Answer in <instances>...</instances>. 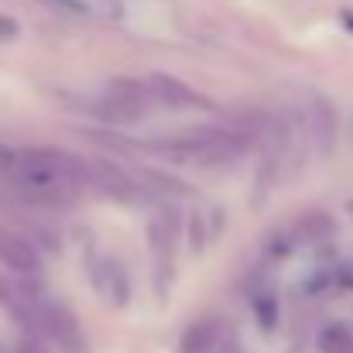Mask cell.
<instances>
[{"label": "cell", "instance_id": "4fadbf2b", "mask_svg": "<svg viewBox=\"0 0 353 353\" xmlns=\"http://www.w3.org/2000/svg\"><path fill=\"white\" fill-rule=\"evenodd\" d=\"M148 236H151V247H154V257H158V264L172 261V254H175V243H179V216H175L172 210H161V213L151 220Z\"/></svg>", "mask_w": 353, "mask_h": 353}, {"label": "cell", "instance_id": "8992f818", "mask_svg": "<svg viewBox=\"0 0 353 353\" xmlns=\"http://www.w3.org/2000/svg\"><path fill=\"white\" fill-rule=\"evenodd\" d=\"M0 268L10 271L14 278H41L45 274V261H41L38 247L10 227H0Z\"/></svg>", "mask_w": 353, "mask_h": 353}, {"label": "cell", "instance_id": "5bb4252c", "mask_svg": "<svg viewBox=\"0 0 353 353\" xmlns=\"http://www.w3.org/2000/svg\"><path fill=\"white\" fill-rule=\"evenodd\" d=\"M316 347H319V353H353V326H347V323L323 326L316 336Z\"/></svg>", "mask_w": 353, "mask_h": 353}, {"label": "cell", "instance_id": "e0dca14e", "mask_svg": "<svg viewBox=\"0 0 353 353\" xmlns=\"http://www.w3.org/2000/svg\"><path fill=\"white\" fill-rule=\"evenodd\" d=\"M10 38H17V21L0 14V41H10Z\"/></svg>", "mask_w": 353, "mask_h": 353}, {"label": "cell", "instance_id": "9a60e30c", "mask_svg": "<svg viewBox=\"0 0 353 353\" xmlns=\"http://www.w3.org/2000/svg\"><path fill=\"white\" fill-rule=\"evenodd\" d=\"M254 316H257L261 330H274V323H278V299L274 295H254Z\"/></svg>", "mask_w": 353, "mask_h": 353}, {"label": "cell", "instance_id": "277c9868", "mask_svg": "<svg viewBox=\"0 0 353 353\" xmlns=\"http://www.w3.org/2000/svg\"><path fill=\"white\" fill-rule=\"evenodd\" d=\"M151 107H154V97H151L148 79L144 83L141 79H114L103 90L97 114L110 123H137L151 114Z\"/></svg>", "mask_w": 353, "mask_h": 353}, {"label": "cell", "instance_id": "52a82bcc", "mask_svg": "<svg viewBox=\"0 0 353 353\" xmlns=\"http://www.w3.org/2000/svg\"><path fill=\"white\" fill-rule=\"evenodd\" d=\"M41 340H52V343H59L62 350H69V353H79L86 347V336H83L79 319L72 316V309H69L65 302H55V299L45 302V312H41Z\"/></svg>", "mask_w": 353, "mask_h": 353}, {"label": "cell", "instance_id": "ba28073f", "mask_svg": "<svg viewBox=\"0 0 353 353\" xmlns=\"http://www.w3.org/2000/svg\"><path fill=\"white\" fill-rule=\"evenodd\" d=\"M302 134L316 154H330L336 144V110L323 97H309L302 107Z\"/></svg>", "mask_w": 353, "mask_h": 353}, {"label": "cell", "instance_id": "3957f363", "mask_svg": "<svg viewBox=\"0 0 353 353\" xmlns=\"http://www.w3.org/2000/svg\"><path fill=\"white\" fill-rule=\"evenodd\" d=\"M52 295L45 292L41 278H14L0 274V312L24 330L28 340H41V312Z\"/></svg>", "mask_w": 353, "mask_h": 353}, {"label": "cell", "instance_id": "30bf717a", "mask_svg": "<svg viewBox=\"0 0 353 353\" xmlns=\"http://www.w3.org/2000/svg\"><path fill=\"white\" fill-rule=\"evenodd\" d=\"M333 236V216L330 213H323V210H309V213H302L295 223H288L281 236H278V247H281V257H288L292 250H299V247H316V243H323V240H330Z\"/></svg>", "mask_w": 353, "mask_h": 353}, {"label": "cell", "instance_id": "5b68a950", "mask_svg": "<svg viewBox=\"0 0 353 353\" xmlns=\"http://www.w3.org/2000/svg\"><path fill=\"white\" fill-rule=\"evenodd\" d=\"M90 189H97L100 196H107L110 203H120V206H144L151 199V189L137 175L123 172L103 158H90Z\"/></svg>", "mask_w": 353, "mask_h": 353}, {"label": "cell", "instance_id": "7a4b0ae2", "mask_svg": "<svg viewBox=\"0 0 353 353\" xmlns=\"http://www.w3.org/2000/svg\"><path fill=\"white\" fill-rule=\"evenodd\" d=\"M151 151L175 165H196V168H234L236 161L254 148L243 134L234 127L216 123V127H192L182 134H172L165 141H151Z\"/></svg>", "mask_w": 353, "mask_h": 353}, {"label": "cell", "instance_id": "6da1fadb", "mask_svg": "<svg viewBox=\"0 0 353 353\" xmlns=\"http://www.w3.org/2000/svg\"><path fill=\"white\" fill-rule=\"evenodd\" d=\"M0 175L24 203L41 210H69L90 185V161L59 148H3Z\"/></svg>", "mask_w": 353, "mask_h": 353}, {"label": "cell", "instance_id": "7c38bea8", "mask_svg": "<svg viewBox=\"0 0 353 353\" xmlns=\"http://www.w3.org/2000/svg\"><path fill=\"white\" fill-rule=\"evenodd\" d=\"M230 343V323L220 316H203L182 333V353H223Z\"/></svg>", "mask_w": 353, "mask_h": 353}, {"label": "cell", "instance_id": "9c48e42d", "mask_svg": "<svg viewBox=\"0 0 353 353\" xmlns=\"http://www.w3.org/2000/svg\"><path fill=\"white\" fill-rule=\"evenodd\" d=\"M90 278H93L97 292L114 309H123L130 302V278H127V268H123L120 257H114V254H93L90 257Z\"/></svg>", "mask_w": 353, "mask_h": 353}, {"label": "cell", "instance_id": "8fae6325", "mask_svg": "<svg viewBox=\"0 0 353 353\" xmlns=\"http://www.w3.org/2000/svg\"><path fill=\"white\" fill-rule=\"evenodd\" d=\"M148 86H151L154 103H161V107H168V110H213V103H210L206 97H199L192 86H185V83L175 79V76L154 72V76L148 79Z\"/></svg>", "mask_w": 353, "mask_h": 353}, {"label": "cell", "instance_id": "2e32d148", "mask_svg": "<svg viewBox=\"0 0 353 353\" xmlns=\"http://www.w3.org/2000/svg\"><path fill=\"white\" fill-rule=\"evenodd\" d=\"M55 3H62V7H69V10H79V14H93V10H114V0H55Z\"/></svg>", "mask_w": 353, "mask_h": 353}]
</instances>
